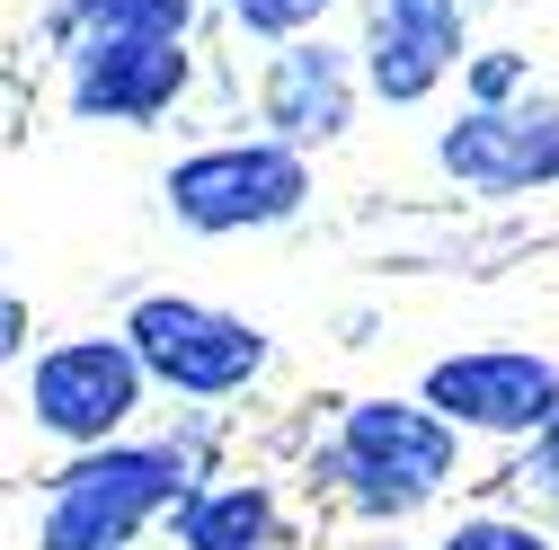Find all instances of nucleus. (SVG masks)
<instances>
[{
  "label": "nucleus",
  "mask_w": 559,
  "mask_h": 550,
  "mask_svg": "<svg viewBox=\"0 0 559 550\" xmlns=\"http://www.w3.org/2000/svg\"><path fill=\"white\" fill-rule=\"evenodd\" d=\"M471 53V0H365L356 72L382 107H427Z\"/></svg>",
  "instance_id": "9"
},
{
  "label": "nucleus",
  "mask_w": 559,
  "mask_h": 550,
  "mask_svg": "<svg viewBox=\"0 0 559 550\" xmlns=\"http://www.w3.org/2000/svg\"><path fill=\"white\" fill-rule=\"evenodd\" d=\"M436 550H559V524L533 506H471L436 533Z\"/></svg>",
  "instance_id": "13"
},
{
  "label": "nucleus",
  "mask_w": 559,
  "mask_h": 550,
  "mask_svg": "<svg viewBox=\"0 0 559 550\" xmlns=\"http://www.w3.org/2000/svg\"><path fill=\"white\" fill-rule=\"evenodd\" d=\"M204 0H53L45 10V45H81V36H195Z\"/></svg>",
  "instance_id": "12"
},
{
  "label": "nucleus",
  "mask_w": 559,
  "mask_h": 550,
  "mask_svg": "<svg viewBox=\"0 0 559 550\" xmlns=\"http://www.w3.org/2000/svg\"><path fill=\"white\" fill-rule=\"evenodd\" d=\"M356 107H365V72H356L346 45H329L320 27L266 45V62H258V124L275 133V143L329 152V143L356 133Z\"/></svg>",
  "instance_id": "10"
},
{
  "label": "nucleus",
  "mask_w": 559,
  "mask_h": 550,
  "mask_svg": "<svg viewBox=\"0 0 559 550\" xmlns=\"http://www.w3.org/2000/svg\"><path fill=\"white\" fill-rule=\"evenodd\" d=\"M19 408L27 427L62 453L133 435V418L152 408V373L133 356L124 328H81V337H45V347L19 364Z\"/></svg>",
  "instance_id": "5"
},
{
  "label": "nucleus",
  "mask_w": 559,
  "mask_h": 550,
  "mask_svg": "<svg viewBox=\"0 0 559 550\" xmlns=\"http://www.w3.org/2000/svg\"><path fill=\"white\" fill-rule=\"evenodd\" d=\"M195 89V36H81L62 45V107L72 124L152 133Z\"/></svg>",
  "instance_id": "7"
},
{
  "label": "nucleus",
  "mask_w": 559,
  "mask_h": 550,
  "mask_svg": "<svg viewBox=\"0 0 559 550\" xmlns=\"http://www.w3.org/2000/svg\"><path fill=\"white\" fill-rule=\"evenodd\" d=\"M436 169L479 204L550 195L559 187V98L550 89H524V98H498V107L462 98L436 124Z\"/></svg>",
  "instance_id": "6"
},
{
  "label": "nucleus",
  "mask_w": 559,
  "mask_h": 550,
  "mask_svg": "<svg viewBox=\"0 0 559 550\" xmlns=\"http://www.w3.org/2000/svg\"><path fill=\"white\" fill-rule=\"evenodd\" d=\"M204 479V462L160 427V435H107L45 470L36 498V550H133L169 524V506Z\"/></svg>",
  "instance_id": "2"
},
{
  "label": "nucleus",
  "mask_w": 559,
  "mask_h": 550,
  "mask_svg": "<svg viewBox=\"0 0 559 550\" xmlns=\"http://www.w3.org/2000/svg\"><path fill=\"white\" fill-rule=\"evenodd\" d=\"M116 328L133 337L152 391L195 399V408H231L275 373V328L249 320V311L204 302V294H143V302H124Z\"/></svg>",
  "instance_id": "4"
},
{
  "label": "nucleus",
  "mask_w": 559,
  "mask_h": 550,
  "mask_svg": "<svg viewBox=\"0 0 559 550\" xmlns=\"http://www.w3.org/2000/svg\"><path fill=\"white\" fill-rule=\"evenodd\" d=\"M346 550H436V541H408V524H356Z\"/></svg>",
  "instance_id": "18"
},
{
  "label": "nucleus",
  "mask_w": 559,
  "mask_h": 550,
  "mask_svg": "<svg viewBox=\"0 0 559 550\" xmlns=\"http://www.w3.org/2000/svg\"><path fill=\"white\" fill-rule=\"evenodd\" d=\"M320 195V160L302 143H275V133H223V143H195L160 169V214L187 240H258L311 214Z\"/></svg>",
  "instance_id": "3"
},
{
  "label": "nucleus",
  "mask_w": 559,
  "mask_h": 550,
  "mask_svg": "<svg viewBox=\"0 0 559 550\" xmlns=\"http://www.w3.org/2000/svg\"><path fill=\"white\" fill-rule=\"evenodd\" d=\"M471 444H533L559 418V356L550 347H453L417 373Z\"/></svg>",
  "instance_id": "8"
},
{
  "label": "nucleus",
  "mask_w": 559,
  "mask_h": 550,
  "mask_svg": "<svg viewBox=\"0 0 559 550\" xmlns=\"http://www.w3.org/2000/svg\"><path fill=\"white\" fill-rule=\"evenodd\" d=\"M462 98L471 107H498V98H524L533 89V53H515V45H488V53H462Z\"/></svg>",
  "instance_id": "15"
},
{
  "label": "nucleus",
  "mask_w": 559,
  "mask_h": 550,
  "mask_svg": "<svg viewBox=\"0 0 559 550\" xmlns=\"http://www.w3.org/2000/svg\"><path fill=\"white\" fill-rule=\"evenodd\" d=\"M27 356H36V302L0 285V373H19Z\"/></svg>",
  "instance_id": "17"
},
{
  "label": "nucleus",
  "mask_w": 559,
  "mask_h": 550,
  "mask_svg": "<svg viewBox=\"0 0 559 550\" xmlns=\"http://www.w3.org/2000/svg\"><path fill=\"white\" fill-rule=\"evenodd\" d=\"M462 427L427 391H356L337 399L329 444H311L302 489L356 524H417L462 479Z\"/></svg>",
  "instance_id": "1"
},
{
  "label": "nucleus",
  "mask_w": 559,
  "mask_h": 550,
  "mask_svg": "<svg viewBox=\"0 0 559 550\" xmlns=\"http://www.w3.org/2000/svg\"><path fill=\"white\" fill-rule=\"evenodd\" d=\"M515 489H524V506H533V515H550V524H559V418H550V427L524 444V462H515Z\"/></svg>",
  "instance_id": "16"
},
{
  "label": "nucleus",
  "mask_w": 559,
  "mask_h": 550,
  "mask_svg": "<svg viewBox=\"0 0 559 550\" xmlns=\"http://www.w3.org/2000/svg\"><path fill=\"white\" fill-rule=\"evenodd\" d=\"M337 0H223V19L249 36V45H285V36H311Z\"/></svg>",
  "instance_id": "14"
},
{
  "label": "nucleus",
  "mask_w": 559,
  "mask_h": 550,
  "mask_svg": "<svg viewBox=\"0 0 559 550\" xmlns=\"http://www.w3.org/2000/svg\"><path fill=\"white\" fill-rule=\"evenodd\" d=\"M160 533H169V550H302L285 489L258 479V470H204L169 506Z\"/></svg>",
  "instance_id": "11"
}]
</instances>
